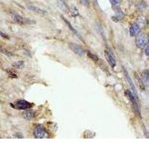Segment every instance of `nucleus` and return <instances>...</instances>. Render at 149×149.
<instances>
[{"label":"nucleus","instance_id":"2eb2a0df","mask_svg":"<svg viewBox=\"0 0 149 149\" xmlns=\"http://www.w3.org/2000/svg\"><path fill=\"white\" fill-rule=\"evenodd\" d=\"M71 11H72V14H73V16H77V15H78V10H77L76 7H74V6H72V9H71Z\"/></svg>","mask_w":149,"mask_h":149},{"label":"nucleus","instance_id":"4468645a","mask_svg":"<svg viewBox=\"0 0 149 149\" xmlns=\"http://www.w3.org/2000/svg\"><path fill=\"white\" fill-rule=\"evenodd\" d=\"M142 80H143V81L145 82V83H146V84H149V74L144 72L143 74H142Z\"/></svg>","mask_w":149,"mask_h":149},{"label":"nucleus","instance_id":"9d476101","mask_svg":"<svg viewBox=\"0 0 149 149\" xmlns=\"http://www.w3.org/2000/svg\"><path fill=\"white\" fill-rule=\"evenodd\" d=\"M124 16H125L124 13H122L121 11H119V12H117V13L114 15L113 17H112V19L115 22H119V21L121 20L124 18Z\"/></svg>","mask_w":149,"mask_h":149},{"label":"nucleus","instance_id":"39448f33","mask_svg":"<svg viewBox=\"0 0 149 149\" xmlns=\"http://www.w3.org/2000/svg\"><path fill=\"white\" fill-rule=\"evenodd\" d=\"M15 106L17 108L19 109V110H28V109H29L32 107V104L25 100H20L18 101L16 103Z\"/></svg>","mask_w":149,"mask_h":149},{"label":"nucleus","instance_id":"ddd939ff","mask_svg":"<svg viewBox=\"0 0 149 149\" xmlns=\"http://www.w3.org/2000/svg\"><path fill=\"white\" fill-rule=\"evenodd\" d=\"M13 66L15 68H18V69H20L23 66V61H18V62H15L13 64Z\"/></svg>","mask_w":149,"mask_h":149},{"label":"nucleus","instance_id":"20e7f679","mask_svg":"<svg viewBox=\"0 0 149 149\" xmlns=\"http://www.w3.org/2000/svg\"><path fill=\"white\" fill-rule=\"evenodd\" d=\"M69 47L72 50V52L74 53H75L77 55L80 56V57H82V56L84 55V50L80 46H78V45L75 44V43H70L69 44Z\"/></svg>","mask_w":149,"mask_h":149},{"label":"nucleus","instance_id":"7ed1b4c3","mask_svg":"<svg viewBox=\"0 0 149 149\" xmlns=\"http://www.w3.org/2000/svg\"><path fill=\"white\" fill-rule=\"evenodd\" d=\"M13 19L15 22L19 23V24H32V23H34V22H32L30 19L21 17L20 15L19 14L13 15Z\"/></svg>","mask_w":149,"mask_h":149},{"label":"nucleus","instance_id":"6ab92c4d","mask_svg":"<svg viewBox=\"0 0 149 149\" xmlns=\"http://www.w3.org/2000/svg\"><path fill=\"white\" fill-rule=\"evenodd\" d=\"M145 55L148 56V57H149V43L148 44V46H146V48H145Z\"/></svg>","mask_w":149,"mask_h":149},{"label":"nucleus","instance_id":"a211bd4d","mask_svg":"<svg viewBox=\"0 0 149 149\" xmlns=\"http://www.w3.org/2000/svg\"><path fill=\"white\" fill-rule=\"evenodd\" d=\"M82 5H84L85 6L89 5V0H81Z\"/></svg>","mask_w":149,"mask_h":149},{"label":"nucleus","instance_id":"aec40b11","mask_svg":"<svg viewBox=\"0 0 149 149\" xmlns=\"http://www.w3.org/2000/svg\"><path fill=\"white\" fill-rule=\"evenodd\" d=\"M1 36H2V37H5V38H7V39H8V38H9V37H7V35H5V34H4L3 32H1Z\"/></svg>","mask_w":149,"mask_h":149},{"label":"nucleus","instance_id":"1a4fd4ad","mask_svg":"<svg viewBox=\"0 0 149 149\" xmlns=\"http://www.w3.org/2000/svg\"><path fill=\"white\" fill-rule=\"evenodd\" d=\"M125 78H126V80L128 81V84H130V87H131V91L133 92V93L135 94V95H136V89H135V87H134V84H133V81L132 80L130 79V76H129L128 73L126 71H125Z\"/></svg>","mask_w":149,"mask_h":149},{"label":"nucleus","instance_id":"dca6fc26","mask_svg":"<svg viewBox=\"0 0 149 149\" xmlns=\"http://www.w3.org/2000/svg\"><path fill=\"white\" fill-rule=\"evenodd\" d=\"M88 55H89V58H92V59H93L94 61H97V60H98V59H99L96 55H95V54H93L92 53H89V52H88Z\"/></svg>","mask_w":149,"mask_h":149},{"label":"nucleus","instance_id":"9b49d317","mask_svg":"<svg viewBox=\"0 0 149 149\" xmlns=\"http://www.w3.org/2000/svg\"><path fill=\"white\" fill-rule=\"evenodd\" d=\"M28 7L29 8L30 10H32V11H34L36 13H40V14H46L47 13L46 11H45L43 9H41V8H39V7H37L35 6H32V5H28Z\"/></svg>","mask_w":149,"mask_h":149},{"label":"nucleus","instance_id":"0eeeda50","mask_svg":"<svg viewBox=\"0 0 149 149\" xmlns=\"http://www.w3.org/2000/svg\"><path fill=\"white\" fill-rule=\"evenodd\" d=\"M105 58H106L107 60V62L109 63V64L110 65V66L112 68H114L116 65V61H115V58L111 54H110V52H107V51H105Z\"/></svg>","mask_w":149,"mask_h":149},{"label":"nucleus","instance_id":"f8f14e48","mask_svg":"<svg viewBox=\"0 0 149 149\" xmlns=\"http://www.w3.org/2000/svg\"><path fill=\"white\" fill-rule=\"evenodd\" d=\"M34 113L32 110H27V111H25L23 113V117L27 120H31L34 117Z\"/></svg>","mask_w":149,"mask_h":149},{"label":"nucleus","instance_id":"f257e3e1","mask_svg":"<svg viewBox=\"0 0 149 149\" xmlns=\"http://www.w3.org/2000/svg\"><path fill=\"white\" fill-rule=\"evenodd\" d=\"M136 46L140 48H144L148 46L149 43L148 37L145 35L138 36L136 40Z\"/></svg>","mask_w":149,"mask_h":149},{"label":"nucleus","instance_id":"f3484780","mask_svg":"<svg viewBox=\"0 0 149 149\" xmlns=\"http://www.w3.org/2000/svg\"><path fill=\"white\" fill-rule=\"evenodd\" d=\"M110 1L112 5H117L120 3V0H110Z\"/></svg>","mask_w":149,"mask_h":149},{"label":"nucleus","instance_id":"6e6552de","mask_svg":"<svg viewBox=\"0 0 149 149\" xmlns=\"http://www.w3.org/2000/svg\"><path fill=\"white\" fill-rule=\"evenodd\" d=\"M61 17H62V19H63V20L64 21V22H65L67 26H68V27H69V29H70L71 31H72V32L73 33H74V34H75V35L77 36V37H79V38H80V40H81V41H83V42H84V40L82 39L81 36L80 34H78V32H77L76 30H75V29H74V28H73V26H72V25L70 24V22H69V21L67 20L65 18V17H63V16H62Z\"/></svg>","mask_w":149,"mask_h":149},{"label":"nucleus","instance_id":"f03ea898","mask_svg":"<svg viewBox=\"0 0 149 149\" xmlns=\"http://www.w3.org/2000/svg\"><path fill=\"white\" fill-rule=\"evenodd\" d=\"M34 137L37 139H44V138L48 137V134L46 131L43 127L38 126L34 130Z\"/></svg>","mask_w":149,"mask_h":149},{"label":"nucleus","instance_id":"423d86ee","mask_svg":"<svg viewBox=\"0 0 149 149\" xmlns=\"http://www.w3.org/2000/svg\"><path fill=\"white\" fill-rule=\"evenodd\" d=\"M141 32V28L137 23H134L130 28V34L132 37L137 36Z\"/></svg>","mask_w":149,"mask_h":149}]
</instances>
